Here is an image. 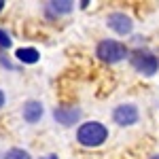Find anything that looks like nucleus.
Returning a JSON list of instances; mask_svg holds the SVG:
<instances>
[{
    "instance_id": "4468645a",
    "label": "nucleus",
    "mask_w": 159,
    "mask_h": 159,
    "mask_svg": "<svg viewBox=\"0 0 159 159\" xmlns=\"http://www.w3.org/2000/svg\"><path fill=\"white\" fill-rule=\"evenodd\" d=\"M89 4H91L89 0H81V2H79V9H83V11H85V9L89 7Z\"/></svg>"
},
{
    "instance_id": "1a4fd4ad",
    "label": "nucleus",
    "mask_w": 159,
    "mask_h": 159,
    "mask_svg": "<svg viewBox=\"0 0 159 159\" xmlns=\"http://www.w3.org/2000/svg\"><path fill=\"white\" fill-rule=\"evenodd\" d=\"M15 61L21 66H34L40 61V51L36 47H19L15 49Z\"/></svg>"
},
{
    "instance_id": "2eb2a0df",
    "label": "nucleus",
    "mask_w": 159,
    "mask_h": 159,
    "mask_svg": "<svg viewBox=\"0 0 159 159\" xmlns=\"http://www.w3.org/2000/svg\"><path fill=\"white\" fill-rule=\"evenodd\" d=\"M4 9H7V2H4V0H0V15H2V11H4Z\"/></svg>"
},
{
    "instance_id": "f03ea898",
    "label": "nucleus",
    "mask_w": 159,
    "mask_h": 159,
    "mask_svg": "<svg viewBox=\"0 0 159 159\" xmlns=\"http://www.w3.org/2000/svg\"><path fill=\"white\" fill-rule=\"evenodd\" d=\"M129 53H132V47L117 38H102L96 43V49H93L96 60L106 66H117L121 61L129 60Z\"/></svg>"
},
{
    "instance_id": "423d86ee",
    "label": "nucleus",
    "mask_w": 159,
    "mask_h": 159,
    "mask_svg": "<svg viewBox=\"0 0 159 159\" xmlns=\"http://www.w3.org/2000/svg\"><path fill=\"white\" fill-rule=\"evenodd\" d=\"M110 117H112V123L119 127H134L140 121V108L132 102H123V104H117L112 108Z\"/></svg>"
},
{
    "instance_id": "a211bd4d",
    "label": "nucleus",
    "mask_w": 159,
    "mask_h": 159,
    "mask_svg": "<svg viewBox=\"0 0 159 159\" xmlns=\"http://www.w3.org/2000/svg\"><path fill=\"white\" fill-rule=\"evenodd\" d=\"M36 159H49V155H47V157H36Z\"/></svg>"
},
{
    "instance_id": "ddd939ff",
    "label": "nucleus",
    "mask_w": 159,
    "mask_h": 159,
    "mask_svg": "<svg viewBox=\"0 0 159 159\" xmlns=\"http://www.w3.org/2000/svg\"><path fill=\"white\" fill-rule=\"evenodd\" d=\"M4 104H7V96H4V91L0 89V110L4 108Z\"/></svg>"
},
{
    "instance_id": "dca6fc26",
    "label": "nucleus",
    "mask_w": 159,
    "mask_h": 159,
    "mask_svg": "<svg viewBox=\"0 0 159 159\" xmlns=\"http://www.w3.org/2000/svg\"><path fill=\"white\" fill-rule=\"evenodd\" d=\"M49 159H60V157H57L55 153H51V155H49Z\"/></svg>"
},
{
    "instance_id": "f257e3e1",
    "label": "nucleus",
    "mask_w": 159,
    "mask_h": 159,
    "mask_svg": "<svg viewBox=\"0 0 159 159\" xmlns=\"http://www.w3.org/2000/svg\"><path fill=\"white\" fill-rule=\"evenodd\" d=\"M110 129L106 123L98 121V119H89V121H81L76 132H74V140L76 144L83 148H100L108 142Z\"/></svg>"
},
{
    "instance_id": "9b49d317",
    "label": "nucleus",
    "mask_w": 159,
    "mask_h": 159,
    "mask_svg": "<svg viewBox=\"0 0 159 159\" xmlns=\"http://www.w3.org/2000/svg\"><path fill=\"white\" fill-rule=\"evenodd\" d=\"M13 47V36L7 28H0V51H9Z\"/></svg>"
},
{
    "instance_id": "6e6552de",
    "label": "nucleus",
    "mask_w": 159,
    "mask_h": 159,
    "mask_svg": "<svg viewBox=\"0 0 159 159\" xmlns=\"http://www.w3.org/2000/svg\"><path fill=\"white\" fill-rule=\"evenodd\" d=\"M43 115H45V104H43L40 100H28V102H24V106H21V117H24L25 123L36 125V123L43 119Z\"/></svg>"
},
{
    "instance_id": "f8f14e48",
    "label": "nucleus",
    "mask_w": 159,
    "mask_h": 159,
    "mask_svg": "<svg viewBox=\"0 0 159 159\" xmlns=\"http://www.w3.org/2000/svg\"><path fill=\"white\" fill-rule=\"evenodd\" d=\"M0 66H2V68H7V70H13V72L19 68V64H17V61H13L11 57L7 55V51H0Z\"/></svg>"
},
{
    "instance_id": "39448f33",
    "label": "nucleus",
    "mask_w": 159,
    "mask_h": 159,
    "mask_svg": "<svg viewBox=\"0 0 159 159\" xmlns=\"http://www.w3.org/2000/svg\"><path fill=\"white\" fill-rule=\"evenodd\" d=\"M53 119L57 125L61 127H79V123L83 119V108L79 106V104H57L55 108H53Z\"/></svg>"
},
{
    "instance_id": "7ed1b4c3",
    "label": "nucleus",
    "mask_w": 159,
    "mask_h": 159,
    "mask_svg": "<svg viewBox=\"0 0 159 159\" xmlns=\"http://www.w3.org/2000/svg\"><path fill=\"white\" fill-rule=\"evenodd\" d=\"M127 61H129V66H132L140 76L151 79V76H155V74L159 72V57L151 49H147V47L132 49L129 60H127Z\"/></svg>"
},
{
    "instance_id": "20e7f679",
    "label": "nucleus",
    "mask_w": 159,
    "mask_h": 159,
    "mask_svg": "<svg viewBox=\"0 0 159 159\" xmlns=\"http://www.w3.org/2000/svg\"><path fill=\"white\" fill-rule=\"evenodd\" d=\"M134 17L125 11H110L106 15V28L117 36H132L134 34Z\"/></svg>"
},
{
    "instance_id": "f3484780",
    "label": "nucleus",
    "mask_w": 159,
    "mask_h": 159,
    "mask_svg": "<svg viewBox=\"0 0 159 159\" xmlns=\"http://www.w3.org/2000/svg\"><path fill=\"white\" fill-rule=\"evenodd\" d=\"M148 159H159V153H155V155H151Z\"/></svg>"
},
{
    "instance_id": "9d476101",
    "label": "nucleus",
    "mask_w": 159,
    "mask_h": 159,
    "mask_svg": "<svg viewBox=\"0 0 159 159\" xmlns=\"http://www.w3.org/2000/svg\"><path fill=\"white\" fill-rule=\"evenodd\" d=\"M2 159H34L30 155V151H25L21 147H11L2 153Z\"/></svg>"
},
{
    "instance_id": "0eeeda50",
    "label": "nucleus",
    "mask_w": 159,
    "mask_h": 159,
    "mask_svg": "<svg viewBox=\"0 0 159 159\" xmlns=\"http://www.w3.org/2000/svg\"><path fill=\"white\" fill-rule=\"evenodd\" d=\"M74 11V2L72 0H51L43 4V13L47 15V19L57 21L60 17H66Z\"/></svg>"
}]
</instances>
